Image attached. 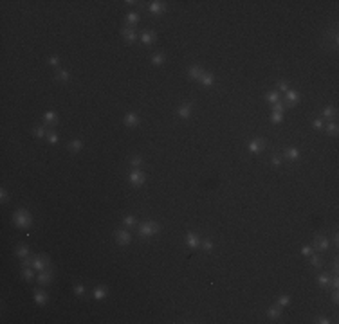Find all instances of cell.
I'll list each match as a JSON object with an SVG mask.
<instances>
[{
  "instance_id": "obj_1",
  "label": "cell",
  "mask_w": 339,
  "mask_h": 324,
  "mask_svg": "<svg viewBox=\"0 0 339 324\" xmlns=\"http://www.w3.org/2000/svg\"><path fill=\"white\" fill-rule=\"evenodd\" d=\"M13 222L16 227H20V229H27V227H31V223H33V218H31V214H29L25 209H20V211H16L13 216Z\"/></svg>"
},
{
  "instance_id": "obj_2",
  "label": "cell",
  "mask_w": 339,
  "mask_h": 324,
  "mask_svg": "<svg viewBox=\"0 0 339 324\" xmlns=\"http://www.w3.org/2000/svg\"><path fill=\"white\" fill-rule=\"evenodd\" d=\"M155 232H159V225L157 223H153V222H144L141 227H139V234L144 238H148V236H153Z\"/></svg>"
},
{
  "instance_id": "obj_3",
  "label": "cell",
  "mask_w": 339,
  "mask_h": 324,
  "mask_svg": "<svg viewBox=\"0 0 339 324\" xmlns=\"http://www.w3.org/2000/svg\"><path fill=\"white\" fill-rule=\"evenodd\" d=\"M33 268L38 270V272H42L45 268H50L49 259L45 258V256H36V258H33Z\"/></svg>"
},
{
  "instance_id": "obj_4",
  "label": "cell",
  "mask_w": 339,
  "mask_h": 324,
  "mask_svg": "<svg viewBox=\"0 0 339 324\" xmlns=\"http://www.w3.org/2000/svg\"><path fill=\"white\" fill-rule=\"evenodd\" d=\"M50 277H52V268H45L42 272H38V283L40 285H49L50 283Z\"/></svg>"
},
{
  "instance_id": "obj_5",
  "label": "cell",
  "mask_w": 339,
  "mask_h": 324,
  "mask_svg": "<svg viewBox=\"0 0 339 324\" xmlns=\"http://www.w3.org/2000/svg\"><path fill=\"white\" fill-rule=\"evenodd\" d=\"M115 239H117L119 245H126V243H130L132 236H130L128 230H117V232H115Z\"/></svg>"
},
{
  "instance_id": "obj_6",
  "label": "cell",
  "mask_w": 339,
  "mask_h": 324,
  "mask_svg": "<svg viewBox=\"0 0 339 324\" xmlns=\"http://www.w3.org/2000/svg\"><path fill=\"white\" fill-rule=\"evenodd\" d=\"M130 182H132L134 186H141V184L144 182V175H143V171H139V169L132 171V173H130Z\"/></svg>"
},
{
  "instance_id": "obj_7",
  "label": "cell",
  "mask_w": 339,
  "mask_h": 324,
  "mask_svg": "<svg viewBox=\"0 0 339 324\" xmlns=\"http://www.w3.org/2000/svg\"><path fill=\"white\" fill-rule=\"evenodd\" d=\"M263 146H265V142H263L262 139L251 141V142H249V151H251V153H260V151L263 150Z\"/></svg>"
},
{
  "instance_id": "obj_8",
  "label": "cell",
  "mask_w": 339,
  "mask_h": 324,
  "mask_svg": "<svg viewBox=\"0 0 339 324\" xmlns=\"http://www.w3.org/2000/svg\"><path fill=\"white\" fill-rule=\"evenodd\" d=\"M188 74H189V78H191V79H200L202 74H204V70H202L199 65H193V67L189 69V72H188Z\"/></svg>"
},
{
  "instance_id": "obj_9",
  "label": "cell",
  "mask_w": 339,
  "mask_h": 324,
  "mask_svg": "<svg viewBox=\"0 0 339 324\" xmlns=\"http://www.w3.org/2000/svg\"><path fill=\"white\" fill-rule=\"evenodd\" d=\"M123 36H124V38H126V40H128L130 43H132V42H135V38H137L135 31H134L132 27H124V29H123Z\"/></svg>"
},
{
  "instance_id": "obj_10",
  "label": "cell",
  "mask_w": 339,
  "mask_h": 324,
  "mask_svg": "<svg viewBox=\"0 0 339 324\" xmlns=\"http://www.w3.org/2000/svg\"><path fill=\"white\" fill-rule=\"evenodd\" d=\"M124 124H128V126H135V124H139V117H137V114H126L124 115Z\"/></svg>"
},
{
  "instance_id": "obj_11",
  "label": "cell",
  "mask_w": 339,
  "mask_h": 324,
  "mask_svg": "<svg viewBox=\"0 0 339 324\" xmlns=\"http://www.w3.org/2000/svg\"><path fill=\"white\" fill-rule=\"evenodd\" d=\"M150 11H151V13H155V14L162 13V11H164V2H151V4H150Z\"/></svg>"
},
{
  "instance_id": "obj_12",
  "label": "cell",
  "mask_w": 339,
  "mask_h": 324,
  "mask_svg": "<svg viewBox=\"0 0 339 324\" xmlns=\"http://www.w3.org/2000/svg\"><path fill=\"white\" fill-rule=\"evenodd\" d=\"M34 301L36 304H40V306H43L45 302H47V295H45V292H42V290H38L34 294Z\"/></svg>"
},
{
  "instance_id": "obj_13",
  "label": "cell",
  "mask_w": 339,
  "mask_h": 324,
  "mask_svg": "<svg viewBox=\"0 0 339 324\" xmlns=\"http://www.w3.org/2000/svg\"><path fill=\"white\" fill-rule=\"evenodd\" d=\"M319 249V250H326L328 249V239L326 238H317L316 239V243H314V249Z\"/></svg>"
},
{
  "instance_id": "obj_14",
  "label": "cell",
  "mask_w": 339,
  "mask_h": 324,
  "mask_svg": "<svg viewBox=\"0 0 339 324\" xmlns=\"http://www.w3.org/2000/svg\"><path fill=\"white\" fill-rule=\"evenodd\" d=\"M92 295H94V299H103V297L107 295V288L105 286H96L94 288V292H92Z\"/></svg>"
},
{
  "instance_id": "obj_15",
  "label": "cell",
  "mask_w": 339,
  "mask_h": 324,
  "mask_svg": "<svg viewBox=\"0 0 339 324\" xmlns=\"http://www.w3.org/2000/svg\"><path fill=\"white\" fill-rule=\"evenodd\" d=\"M188 247H189V249H197V247H199V238L195 236L193 232L188 234Z\"/></svg>"
},
{
  "instance_id": "obj_16",
  "label": "cell",
  "mask_w": 339,
  "mask_h": 324,
  "mask_svg": "<svg viewBox=\"0 0 339 324\" xmlns=\"http://www.w3.org/2000/svg\"><path fill=\"white\" fill-rule=\"evenodd\" d=\"M189 114H191V106H189V105H182V106L179 108V115L182 119H188Z\"/></svg>"
},
{
  "instance_id": "obj_17",
  "label": "cell",
  "mask_w": 339,
  "mask_h": 324,
  "mask_svg": "<svg viewBox=\"0 0 339 324\" xmlns=\"http://www.w3.org/2000/svg\"><path fill=\"white\" fill-rule=\"evenodd\" d=\"M200 81H202V83H204L206 86H209V85H213L215 78H213V74H209V72H204V74H202V78H200Z\"/></svg>"
},
{
  "instance_id": "obj_18",
  "label": "cell",
  "mask_w": 339,
  "mask_h": 324,
  "mask_svg": "<svg viewBox=\"0 0 339 324\" xmlns=\"http://www.w3.org/2000/svg\"><path fill=\"white\" fill-rule=\"evenodd\" d=\"M47 141H49L50 144L58 142V133L54 131V130H47Z\"/></svg>"
},
{
  "instance_id": "obj_19",
  "label": "cell",
  "mask_w": 339,
  "mask_h": 324,
  "mask_svg": "<svg viewBox=\"0 0 339 324\" xmlns=\"http://www.w3.org/2000/svg\"><path fill=\"white\" fill-rule=\"evenodd\" d=\"M81 148H83V141L76 139V141H72V142H71V151H74V153H76V151H79Z\"/></svg>"
},
{
  "instance_id": "obj_20",
  "label": "cell",
  "mask_w": 339,
  "mask_h": 324,
  "mask_svg": "<svg viewBox=\"0 0 339 324\" xmlns=\"http://www.w3.org/2000/svg\"><path fill=\"white\" fill-rule=\"evenodd\" d=\"M317 281H319V285H321V286H328V285H330V277H328V274H321V275L317 277Z\"/></svg>"
},
{
  "instance_id": "obj_21",
  "label": "cell",
  "mask_w": 339,
  "mask_h": 324,
  "mask_svg": "<svg viewBox=\"0 0 339 324\" xmlns=\"http://www.w3.org/2000/svg\"><path fill=\"white\" fill-rule=\"evenodd\" d=\"M141 40H143V43H151V40H153V33H151V31L143 33V34H141Z\"/></svg>"
},
{
  "instance_id": "obj_22",
  "label": "cell",
  "mask_w": 339,
  "mask_h": 324,
  "mask_svg": "<svg viewBox=\"0 0 339 324\" xmlns=\"http://www.w3.org/2000/svg\"><path fill=\"white\" fill-rule=\"evenodd\" d=\"M287 157L292 158V160H296V158H299V151L296 150V148H289V150H287Z\"/></svg>"
},
{
  "instance_id": "obj_23",
  "label": "cell",
  "mask_w": 339,
  "mask_h": 324,
  "mask_svg": "<svg viewBox=\"0 0 339 324\" xmlns=\"http://www.w3.org/2000/svg\"><path fill=\"white\" fill-rule=\"evenodd\" d=\"M267 315L271 317V319H278V317H280V308H273V306H271V308L267 310Z\"/></svg>"
},
{
  "instance_id": "obj_24",
  "label": "cell",
  "mask_w": 339,
  "mask_h": 324,
  "mask_svg": "<svg viewBox=\"0 0 339 324\" xmlns=\"http://www.w3.org/2000/svg\"><path fill=\"white\" fill-rule=\"evenodd\" d=\"M45 121L49 122V124H52V122L56 124V122H58V119H56V114H54V112H47V114H45Z\"/></svg>"
},
{
  "instance_id": "obj_25",
  "label": "cell",
  "mask_w": 339,
  "mask_h": 324,
  "mask_svg": "<svg viewBox=\"0 0 339 324\" xmlns=\"http://www.w3.org/2000/svg\"><path fill=\"white\" fill-rule=\"evenodd\" d=\"M285 94H287V99L290 101V103H296V101L299 99V95H298V94H296L294 90H287Z\"/></svg>"
},
{
  "instance_id": "obj_26",
  "label": "cell",
  "mask_w": 339,
  "mask_h": 324,
  "mask_svg": "<svg viewBox=\"0 0 339 324\" xmlns=\"http://www.w3.org/2000/svg\"><path fill=\"white\" fill-rule=\"evenodd\" d=\"M137 20H139V14H137V13H128V14H126V22L132 23V25L137 23Z\"/></svg>"
},
{
  "instance_id": "obj_27",
  "label": "cell",
  "mask_w": 339,
  "mask_h": 324,
  "mask_svg": "<svg viewBox=\"0 0 339 324\" xmlns=\"http://www.w3.org/2000/svg\"><path fill=\"white\" fill-rule=\"evenodd\" d=\"M16 254L20 256V258H27L29 256V250H27V247H24V245H20L18 249H16Z\"/></svg>"
},
{
  "instance_id": "obj_28",
  "label": "cell",
  "mask_w": 339,
  "mask_h": 324,
  "mask_svg": "<svg viewBox=\"0 0 339 324\" xmlns=\"http://www.w3.org/2000/svg\"><path fill=\"white\" fill-rule=\"evenodd\" d=\"M334 115H336V110H334L332 106H328V108H325L323 110V117H326V119H332Z\"/></svg>"
},
{
  "instance_id": "obj_29",
  "label": "cell",
  "mask_w": 339,
  "mask_h": 324,
  "mask_svg": "<svg viewBox=\"0 0 339 324\" xmlns=\"http://www.w3.org/2000/svg\"><path fill=\"white\" fill-rule=\"evenodd\" d=\"M151 61H153V65H162V61H164V54H153Z\"/></svg>"
},
{
  "instance_id": "obj_30",
  "label": "cell",
  "mask_w": 339,
  "mask_h": 324,
  "mask_svg": "<svg viewBox=\"0 0 339 324\" xmlns=\"http://www.w3.org/2000/svg\"><path fill=\"white\" fill-rule=\"evenodd\" d=\"M265 99L269 101V103H273V105H274V103H278V94H276V92H269V94L265 95Z\"/></svg>"
},
{
  "instance_id": "obj_31",
  "label": "cell",
  "mask_w": 339,
  "mask_h": 324,
  "mask_svg": "<svg viewBox=\"0 0 339 324\" xmlns=\"http://www.w3.org/2000/svg\"><path fill=\"white\" fill-rule=\"evenodd\" d=\"M58 79H60V81H69V79H71V74H69L67 70H60V74H58Z\"/></svg>"
},
{
  "instance_id": "obj_32",
  "label": "cell",
  "mask_w": 339,
  "mask_h": 324,
  "mask_svg": "<svg viewBox=\"0 0 339 324\" xmlns=\"http://www.w3.org/2000/svg\"><path fill=\"white\" fill-rule=\"evenodd\" d=\"M74 294L78 295V297L85 295V286H83V285H76V286H74Z\"/></svg>"
},
{
  "instance_id": "obj_33",
  "label": "cell",
  "mask_w": 339,
  "mask_h": 324,
  "mask_svg": "<svg viewBox=\"0 0 339 324\" xmlns=\"http://www.w3.org/2000/svg\"><path fill=\"white\" fill-rule=\"evenodd\" d=\"M123 223H124V225H128V227H132V225H135V216H124V220H123Z\"/></svg>"
},
{
  "instance_id": "obj_34",
  "label": "cell",
  "mask_w": 339,
  "mask_h": 324,
  "mask_svg": "<svg viewBox=\"0 0 339 324\" xmlns=\"http://www.w3.org/2000/svg\"><path fill=\"white\" fill-rule=\"evenodd\" d=\"M202 249H204L206 252L213 250V241H209V239H204V241H202Z\"/></svg>"
},
{
  "instance_id": "obj_35",
  "label": "cell",
  "mask_w": 339,
  "mask_h": 324,
  "mask_svg": "<svg viewBox=\"0 0 339 324\" xmlns=\"http://www.w3.org/2000/svg\"><path fill=\"white\" fill-rule=\"evenodd\" d=\"M45 131H47V130L43 128V126H38V128H34V137H43V135H47Z\"/></svg>"
},
{
  "instance_id": "obj_36",
  "label": "cell",
  "mask_w": 339,
  "mask_h": 324,
  "mask_svg": "<svg viewBox=\"0 0 339 324\" xmlns=\"http://www.w3.org/2000/svg\"><path fill=\"white\" fill-rule=\"evenodd\" d=\"M289 302H290V299H289L287 295H283V297H280V301H278V306H280V308H283V306H287Z\"/></svg>"
},
{
  "instance_id": "obj_37",
  "label": "cell",
  "mask_w": 339,
  "mask_h": 324,
  "mask_svg": "<svg viewBox=\"0 0 339 324\" xmlns=\"http://www.w3.org/2000/svg\"><path fill=\"white\" fill-rule=\"evenodd\" d=\"M22 274H24V277H25V279H33V270H31V268H25V266H24V270H22Z\"/></svg>"
},
{
  "instance_id": "obj_38",
  "label": "cell",
  "mask_w": 339,
  "mask_h": 324,
  "mask_svg": "<svg viewBox=\"0 0 339 324\" xmlns=\"http://www.w3.org/2000/svg\"><path fill=\"white\" fill-rule=\"evenodd\" d=\"M310 263H312V266H321V258L319 256H312V259H310Z\"/></svg>"
},
{
  "instance_id": "obj_39",
  "label": "cell",
  "mask_w": 339,
  "mask_h": 324,
  "mask_svg": "<svg viewBox=\"0 0 339 324\" xmlns=\"http://www.w3.org/2000/svg\"><path fill=\"white\" fill-rule=\"evenodd\" d=\"M271 121L273 122H281V112H274L273 117H271Z\"/></svg>"
},
{
  "instance_id": "obj_40",
  "label": "cell",
  "mask_w": 339,
  "mask_h": 324,
  "mask_svg": "<svg viewBox=\"0 0 339 324\" xmlns=\"http://www.w3.org/2000/svg\"><path fill=\"white\" fill-rule=\"evenodd\" d=\"M326 131H328L330 135H336V131H337V126H336V124H328V126H326Z\"/></svg>"
},
{
  "instance_id": "obj_41",
  "label": "cell",
  "mask_w": 339,
  "mask_h": 324,
  "mask_svg": "<svg viewBox=\"0 0 339 324\" xmlns=\"http://www.w3.org/2000/svg\"><path fill=\"white\" fill-rule=\"evenodd\" d=\"M130 164H132V166H135V167H137V166H141V164H143V158H141V157H134Z\"/></svg>"
},
{
  "instance_id": "obj_42",
  "label": "cell",
  "mask_w": 339,
  "mask_h": 324,
  "mask_svg": "<svg viewBox=\"0 0 339 324\" xmlns=\"http://www.w3.org/2000/svg\"><path fill=\"white\" fill-rule=\"evenodd\" d=\"M58 63H60L58 56H50V58H49V65H52V67H58Z\"/></svg>"
},
{
  "instance_id": "obj_43",
  "label": "cell",
  "mask_w": 339,
  "mask_h": 324,
  "mask_svg": "<svg viewBox=\"0 0 339 324\" xmlns=\"http://www.w3.org/2000/svg\"><path fill=\"white\" fill-rule=\"evenodd\" d=\"M281 110H283V105H281L280 101H278V103H274V105H273V112H281Z\"/></svg>"
},
{
  "instance_id": "obj_44",
  "label": "cell",
  "mask_w": 339,
  "mask_h": 324,
  "mask_svg": "<svg viewBox=\"0 0 339 324\" xmlns=\"http://www.w3.org/2000/svg\"><path fill=\"white\" fill-rule=\"evenodd\" d=\"M301 252L305 254V256H310V254H312V247H309V245H305V247L301 249Z\"/></svg>"
},
{
  "instance_id": "obj_45",
  "label": "cell",
  "mask_w": 339,
  "mask_h": 324,
  "mask_svg": "<svg viewBox=\"0 0 339 324\" xmlns=\"http://www.w3.org/2000/svg\"><path fill=\"white\" fill-rule=\"evenodd\" d=\"M278 88H280L281 92H287V90H289V85L285 83V81H280V85H278Z\"/></svg>"
},
{
  "instance_id": "obj_46",
  "label": "cell",
  "mask_w": 339,
  "mask_h": 324,
  "mask_svg": "<svg viewBox=\"0 0 339 324\" xmlns=\"http://www.w3.org/2000/svg\"><path fill=\"white\" fill-rule=\"evenodd\" d=\"M273 164L274 166H280L281 164V157H280V155H274V157H273Z\"/></svg>"
},
{
  "instance_id": "obj_47",
  "label": "cell",
  "mask_w": 339,
  "mask_h": 324,
  "mask_svg": "<svg viewBox=\"0 0 339 324\" xmlns=\"http://www.w3.org/2000/svg\"><path fill=\"white\" fill-rule=\"evenodd\" d=\"M321 126H323V121H321V119H316V121H314V128H321Z\"/></svg>"
},
{
  "instance_id": "obj_48",
  "label": "cell",
  "mask_w": 339,
  "mask_h": 324,
  "mask_svg": "<svg viewBox=\"0 0 339 324\" xmlns=\"http://www.w3.org/2000/svg\"><path fill=\"white\" fill-rule=\"evenodd\" d=\"M317 322H321V324H328L330 321H328L326 317H319V319H317Z\"/></svg>"
},
{
  "instance_id": "obj_49",
  "label": "cell",
  "mask_w": 339,
  "mask_h": 324,
  "mask_svg": "<svg viewBox=\"0 0 339 324\" xmlns=\"http://www.w3.org/2000/svg\"><path fill=\"white\" fill-rule=\"evenodd\" d=\"M332 286L336 288V290H337V286H339V281H337V277H336V279L332 281Z\"/></svg>"
},
{
  "instance_id": "obj_50",
  "label": "cell",
  "mask_w": 339,
  "mask_h": 324,
  "mask_svg": "<svg viewBox=\"0 0 339 324\" xmlns=\"http://www.w3.org/2000/svg\"><path fill=\"white\" fill-rule=\"evenodd\" d=\"M0 194H2V202H6V200H7V193L4 191V189H2V193H0Z\"/></svg>"
}]
</instances>
